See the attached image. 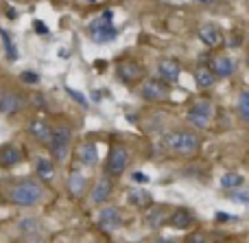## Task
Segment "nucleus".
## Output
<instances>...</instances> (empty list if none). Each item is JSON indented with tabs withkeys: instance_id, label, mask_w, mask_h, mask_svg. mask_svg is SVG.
Masks as SVG:
<instances>
[{
	"instance_id": "f257e3e1",
	"label": "nucleus",
	"mask_w": 249,
	"mask_h": 243,
	"mask_svg": "<svg viewBox=\"0 0 249 243\" xmlns=\"http://www.w3.org/2000/svg\"><path fill=\"white\" fill-rule=\"evenodd\" d=\"M164 147L168 151H173L175 156H193V153L199 151V136H195L193 131H184V130H177L171 131V134L164 136Z\"/></svg>"
},
{
	"instance_id": "f03ea898",
	"label": "nucleus",
	"mask_w": 249,
	"mask_h": 243,
	"mask_svg": "<svg viewBox=\"0 0 249 243\" xmlns=\"http://www.w3.org/2000/svg\"><path fill=\"white\" fill-rule=\"evenodd\" d=\"M42 197H44V188L39 187L37 182H31V180L18 182L9 188V200L18 206H33V204H37Z\"/></svg>"
},
{
	"instance_id": "7ed1b4c3",
	"label": "nucleus",
	"mask_w": 249,
	"mask_h": 243,
	"mask_svg": "<svg viewBox=\"0 0 249 243\" xmlns=\"http://www.w3.org/2000/svg\"><path fill=\"white\" fill-rule=\"evenodd\" d=\"M112 18H114V11H103L99 18H94V20L90 22V26H88L90 39H94V42H99V44L116 39L118 31H116V26H114Z\"/></svg>"
},
{
	"instance_id": "20e7f679",
	"label": "nucleus",
	"mask_w": 249,
	"mask_h": 243,
	"mask_svg": "<svg viewBox=\"0 0 249 243\" xmlns=\"http://www.w3.org/2000/svg\"><path fill=\"white\" fill-rule=\"evenodd\" d=\"M70 138H72V131H70V127L59 125V127H55V130H53L48 145H51V151H53V156H55L57 160H64V158H66V153H68Z\"/></svg>"
},
{
	"instance_id": "39448f33",
	"label": "nucleus",
	"mask_w": 249,
	"mask_h": 243,
	"mask_svg": "<svg viewBox=\"0 0 249 243\" xmlns=\"http://www.w3.org/2000/svg\"><path fill=\"white\" fill-rule=\"evenodd\" d=\"M210 118H212V105L208 103V101H197V103L188 110V123L199 127V130L208 127Z\"/></svg>"
},
{
	"instance_id": "423d86ee",
	"label": "nucleus",
	"mask_w": 249,
	"mask_h": 243,
	"mask_svg": "<svg viewBox=\"0 0 249 243\" xmlns=\"http://www.w3.org/2000/svg\"><path fill=\"white\" fill-rule=\"evenodd\" d=\"M168 94H171V90H168V83L158 81V79H151V81H146L144 86H142V96H144L146 101L162 103V101L168 99Z\"/></svg>"
},
{
	"instance_id": "0eeeda50",
	"label": "nucleus",
	"mask_w": 249,
	"mask_h": 243,
	"mask_svg": "<svg viewBox=\"0 0 249 243\" xmlns=\"http://www.w3.org/2000/svg\"><path fill=\"white\" fill-rule=\"evenodd\" d=\"M127 162H129L127 149L114 147L112 151H109V158H107V173L109 175H123L124 169H127Z\"/></svg>"
},
{
	"instance_id": "6e6552de",
	"label": "nucleus",
	"mask_w": 249,
	"mask_h": 243,
	"mask_svg": "<svg viewBox=\"0 0 249 243\" xmlns=\"http://www.w3.org/2000/svg\"><path fill=\"white\" fill-rule=\"evenodd\" d=\"M29 134L33 136L37 143H48L51 134H53V127L48 125L46 118H33V121L29 123Z\"/></svg>"
},
{
	"instance_id": "1a4fd4ad",
	"label": "nucleus",
	"mask_w": 249,
	"mask_h": 243,
	"mask_svg": "<svg viewBox=\"0 0 249 243\" xmlns=\"http://www.w3.org/2000/svg\"><path fill=\"white\" fill-rule=\"evenodd\" d=\"M99 224H101V228H105V230H118L123 224V217H121V213H118V208L107 206V208H103L99 213Z\"/></svg>"
},
{
	"instance_id": "9d476101",
	"label": "nucleus",
	"mask_w": 249,
	"mask_h": 243,
	"mask_svg": "<svg viewBox=\"0 0 249 243\" xmlns=\"http://www.w3.org/2000/svg\"><path fill=\"white\" fill-rule=\"evenodd\" d=\"M199 37H201V42H206L208 46H219V44L223 42V33H221V29L214 24H203L201 29H199Z\"/></svg>"
},
{
	"instance_id": "9b49d317",
	"label": "nucleus",
	"mask_w": 249,
	"mask_h": 243,
	"mask_svg": "<svg viewBox=\"0 0 249 243\" xmlns=\"http://www.w3.org/2000/svg\"><path fill=\"white\" fill-rule=\"evenodd\" d=\"M158 75L162 77V81H175L179 77V64L175 59H164L158 66Z\"/></svg>"
},
{
	"instance_id": "f8f14e48",
	"label": "nucleus",
	"mask_w": 249,
	"mask_h": 243,
	"mask_svg": "<svg viewBox=\"0 0 249 243\" xmlns=\"http://www.w3.org/2000/svg\"><path fill=\"white\" fill-rule=\"evenodd\" d=\"M22 160V153L16 145H4L0 147V167H13Z\"/></svg>"
},
{
	"instance_id": "ddd939ff",
	"label": "nucleus",
	"mask_w": 249,
	"mask_h": 243,
	"mask_svg": "<svg viewBox=\"0 0 249 243\" xmlns=\"http://www.w3.org/2000/svg\"><path fill=\"white\" fill-rule=\"evenodd\" d=\"M112 188H114V184H112V180H109V178L99 180V182H96V187H94V191H92V202H94V204L105 202L109 195H112Z\"/></svg>"
},
{
	"instance_id": "4468645a",
	"label": "nucleus",
	"mask_w": 249,
	"mask_h": 243,
	"mask_svg": "<svg viewBox=\"0 0 249 243\" xmlns=\"http://www.w3.org/2000/svg\"><path fill=\"white\" fill-rule=\"evenodd\" d=\"M79 160L83 165H96L99 162V147L94 143H83L79 147Z\"/></svg>"
},
{
	"instance_id": "2eb2a0df",
	"label": "nucleus",
	"mask_w": 249,
	"mask_h": 243,
	"mask_svg": "<svg viewBox=\"0 0 249 243\" xmlns=\"http://www.w3.org/2000/svg\"><path fill=\"white\" fill-rule=\"evenodd\" d=\"M168 224H171L173 228H188L190 224H193V213L190 210H186V208H179V210H175V213L168 217Z\"/></svg>"
},
{
	"instance_id": "dca6fc26",
	"label": "nucleus",
	"mask_w": 249,
	"mask_h": 243,
	"mask_svg": "<svg viewBox=\"0 0 249 243\" xmlns=\"http://www.w3.org/2000/svg\"><path fill=\"white\" fill-rule=\"evenodd\" d=\"M214 77H230V75L234 73V68H236V64H234V59H230V57H219V59H214Z\"/></svg>"
},
{
	"instance_id": "f3484780",
	"label": "nucleus",
	"mask_w": 249,
	"mask_h": 243,
	"mask_svg": "<svg viewBox=\"0 0 249 243\" xmlns=\"http://www.w3.org/2000/svg\"><path fill=\"white\" fill-rule=\"evenodd\" d=\"M24 105V101H22L20 94H7L4 99H0V110H2L4 114H13L18 112V110Z\"/></svg>"
},
{
	"instance_id": "a211bd4d",
	"label": "nucleus",
	"mask_w": 249,
	"mask_h": 243,
	"mask_svg": "<svg viewBox=\"0 0 249 243\" xmlns=\"http://www.w3.org/2000/svg\"><path fill=\"white\" fill-rule=\"evenodd\" d=\"M127 197L133 206H138V208H146V206L151 204V195H149V191H144V188H131Z\"/></svg>"
},
{
	"instance_id": "6ab92c4d",
	"label": "nucleus",
	"mask_w": 249,
	"mask_h": 243,
	"mask_svg": "<svg viewBox=\"0 0 249 243\" xmlns=\"http://www.w3.org/2000/svg\"><path fill=\"white\" fill-rule=\"evenodd\" d=\"M195 81H197L199 88H212L214 86V75H212V70L201 66V68L195 70Z\"/></svg>"
},
{
	"instance_id": "aec40b11",
	"label": "nucleus",
	"mask_w": 249,
	"mask_h": 243,
	"mask_svg": "<svg viewBox=\"0 0 249 243\" xmlns=\"http://www.w3.org/2000/svg\"><path fill=\"white\" fill-rule=\"evenodd\" d=\"M118 73H121V77L124 81H133V79H140L142 77V68L136 64H123L121 68H118Z\"/></svg>"
},
{
	"instance_id": "412c9836",
	"label": "nucleus",
	"mask_w": 249,
	"mask_h": 243,
	"mask_svg": "<svg viewBox=\"0 0 249 243\" xmlns=\"http://www.w3.org/2000/svg\"><path fill=\"white\" fill-rule=\"evenodd\" d=\"M243 184V175L236 173V171H230V173H225L223 178H221V187L228 188V191H234V188H238Z\"/></svg>"
},
{
	"instance_id": "4be33fe9",
	"label": "nucleus",
	"mask_w": 249,
	"mask_h": 243,
	"mask_svg": "<svg viewBox=\"0 0 249 243\" xmlns=\"http://www.w3.org/2000/svg\"><path fill=\"white\" fill-rule=\"evenodd\" d=\"M83 187H86V178H83L79 171H74V173L70 175V180H68L70 193H72V195H81V193H83Z\"/></svg>"
},
{
	"instance_id": "5701e85b",
	"label": "nucleus",
	"mask_w": 249,
	"mask_h": 243,
	"mask_svg": "<svg viewBox=\"0 0 249 243\" xmlns=\"http://www.w3.org/2000/svg\"><path fill=\"white\" fill-rule=\"evenodd\" d=\"M0 39H2V44H4V51H7L9 59H18L16 46H13V39H11V35H9L7 29H0Z\"/></svg>"
},
{
	"instance_id": "b1692460",
	"label": "nucleus",
	"mask_w": 249,
	"mask_h": 243,
	"mask_svg": "<svg viewBox=\"0 0 249 243\" xmlns=\"http://www.w3.org/2000/svg\"><path fill=\"white\" fill-rule=\"evenodd\" d=\"M35 169H37V175H39L42 180H51L53 173H55V171H53V162L46 160V158H39V160H37V167H35Z\"/></svg>"
},
{
	"instance_id": "393cba45",
	"label": "nucleus",
	"mask_w": 249,
	"mask_h": 243,
	"mask_svg": "<svg viewBox=\"0 0 249 243\" xmlns=\"http://www.w3.org/2000/svg\"><path fill=\"white\" fill-rule=\"evenodd\" d=\"M146 222H149L151 226H164V224H166V213L160 208H153L146 215Z\"/></svg>"
},
{
	"instance_id": "a878e982",
	"label": "nucleus",
	"mask_w": 249,
	"mask_h": 243,
	"mask_svg": "<svg viewBox=\"0 0 249 243\" xmlns=\"http://www.w3.org/2000/svg\"><path fill=\"white\" fill-rule=\"evenodd\" d=\"M238 110H241V116L249 123V90L241 92V96H238Z\"/></svg>"
},
{
	"instance_id": "bb28decb",
	"label": "nucleus",
	"mask_w": 249,
	"mask_h": 243,
	"mask_svg": "<svg viewBox=\"0 0 249 243\" xmlns=\"http://www.w3.org/2000/svg\"><path fill=\"white\" fill-rule=\"evenodd\" d=\"M230 200L243 202V204L249 206V191H241V188H236V191H230Z\"/></svg>"
},
{
	"instance_id": "cd10ccee",
	"label": "nucleus",
	"mask_w": 249,
	"mask_h": 243,
	"mask_svg": "<svg viewBox=\"0 0 249 243\" xmlns=\"http://www.w3.org/2000/svg\"><path fill=\"white\" fill-rule=\"evenodd\" d=\"M66 92H68L70 96H72L74 101H77L79 105H81V108H88V101H86V96L81 94V92H77V90H72V88H66Z\"/></svg>"
},
{
	"instance_id": "c85d7f7f",
	"label": "nucleus",
	"mask_w": 249,
	"mask_h": 243,
	"mask_svg": "<svg viewBox=\"0 0 249 243\" xmlns=\"http://www.w3.org/2000/svg\"><path fill=\"white\" fill-rule=\"evenodd\" d=\"M20 230H24V232L37 230V222H35V219H22V222H20Z\"/></svg>"
},
{
	"instance_id": "c756f323",
	"label": "nucleus",
	"mask_w": 249,
	"mask_h": 243,
	"mask_svg": "<svg viewBox=\"0 0 249 243\" xmlns=\"http://www.w3.org/2000/svg\"><path fill=\"white\" fill-rule=\"evenodd\" d=\"M20 79H22L24 83H37V81H39V77H37L35 73H22Z\"/></svg>"
},
{
	"instance_id": "7c9ffc66",
	"label": "nucleus",
	"mask_w": 249,
	"mask_h": 243,
	"mask_svg": "<svg viewBox=\"0 0 249 243\" xmlns=\"http://www.w3.org/2000/svg\"><path fill=\"white\" fill-rule=\"evenodd\" d=\"M33 29L37 31L39 35H46V33H48V26L44 24V22H39V20H35V22H33Z\"/></svg>"
},
{
	"instance_id": "2f4dec72",
	"label": "nucleus",
	"mask_w": 249,
	"mask_h": 243,
	"mask_svg": "<svg viewBox=\"0 0 249 243\" xmlns=\"http://www.w3.org/2000/svg\"><path fill=\"white\" fill-rule=\"evenodd\" d=\"M133 180H136V182H149V178L142 173H133Z\"/></svg>"
},
{
	"instance_id": "473e14b6",
	"label": "nucleus",
	"mask_w": 249,
	"mask_h": 243,
	"mask_svg": "<svg viewBox=\"0 0 249 243\" xmlns=\"http://www.w3.org/2000/svg\"><path fill=\"white\" fill-rule=\"evenodd\" d=\"M188 243H203V237H201V235H193V237L188 239Z\"/></svg>"
},
{
	"instance_id": "72a5a7b5",
	"label": "nucleus",
	"mask_w": 249,
	"mask_h": 243,
	"mask_svg": "<svg viewBox=\"0 0 249 243\" xmlns=\"http://www.w3.org/2000/svg\"><path fill=\"white\" fill-rule=\"evenodd\" d=\"M158 243H173V239H158Z\"/></svg>"
},
{
	"instance_id": "f704fd0d",
	"label": "nucleus",
	"mask_w": 249,
	"mask_h": 243,
	"mask_svg": "<svg viewBox=\"0 0 249 243\" xmlns=\"http://www.w3.org/2000/svg\"><path fill=\"white\" fill-rule=\"evenodd\" d=\"M201 2H214V0H201Z\"/></svg>"
},
{
	"instance_id": "c9c22d12",
	"label": "nucleus",
	"mask_w": 249,
	"mask_h": 243,
	"mask_svg": "<svg viewBox=\"0 0 249 243\" xmlns=\"http://www.w3.org/2000/svg\"><path fill=\"white\" fill-rule=\"evenodd\" d=\"M86 2H94V0H86Z\"/></svg>"
},
{
	"instance_id": "e433bc0d",
	"label": "nucleus",
	"mask_w": 249,
	"mask_h": 243,
	"mask_svg": "<svg viewBox=\"0 0 249 243\" xmlns=\"http://www.w3.org/2000/svg\"><path fill=\"white\" fill-rule=\"evenodd\" d=\"M247 66H249V55H247Z\"/></svg>"
}]
</instances>
